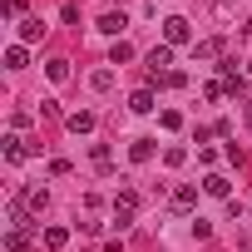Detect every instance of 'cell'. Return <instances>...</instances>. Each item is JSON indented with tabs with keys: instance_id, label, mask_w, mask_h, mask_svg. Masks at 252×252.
<instances>
[{
	"instance_id": "4",
	"label": "cell",
	"mask_w": 252,
	"mask_h": 252,
	"mask_svg": "<svg viewBox=\"0 0 252 252\" xmlns=\"http://www.w3.org/2000/svg\"><path fill=\"white\" fill-rule=\"evenodd\" d=\"M218 74H222V84H227V94H247V79H242V69H237L232 60H222V64H218Z\"/></svg>"
},
{
	"instance_id": "25",
	"label": "cell",
	"mask_w": 252,
	"mask_h": 252,
	"mask_svg": "<svg viewBox=\"0 0 252 252\" xmlns=\"http://www.w3.org/2000/svg\"><path fill=\"white\" fill-rule=\"evenodd\" d=\"M242 35H252V15H247V20H242Z\"/></svg>"
},
{
	"instance_id": "23",
	"label": "cell",
	"mask_w": 252,
	"mask_h": 252,
	"mask_svg": "<svg viewBox=\"0 0 252 252\" xmlns=\"http://www.w3.org/2000/svg\"><path fill=\"white\" fill-rule=\"evenodd\" d=\"M222 94H227V84H222V79H208V84H203V99H213V104H218Z\"/></svg>"
},
{
	"instance_id": "2",
	"label": "cell",
	"mask_w": 252,
	"mask_h": 252,
	"mask_svg": "<svg viewBox=\"0 0 252 252\" xmlns=\"http://www.w3.org/2000/svg\"><path fill=\"white\" fill-rule=\"evenodd\" d=\"M134 208H139V193H134V188H124V193L114 198V222H119V227H129V222H134Z\"/></svg>"
},
{
	"instance_id": "10",
	"label": "cell",
	"mask_w": 252,
	"mask_h": 252,
	"mask_svg": "<svg viewBox=\"0 0 252 252\" xmlns=\"http://www.w3.org/2000/svg\"><path fill=\"white\" fill-rule=\"evenodd\" d=\"M129 109L134 114H154V89H134L129 94Z\"/></svg>"
},
{
	"instance_id": "19",
	"label": "cell",
	"mask_w": 252,
	"mask_h": 252,
	"mask_svg": "<svg viewBox=\"0 0 252 252\" xmlns=\"http://www.w3.org/2000/svg\"><path fill=\"white\" fill-rule=\"evenodd\" d=\"M158 129H168V134L183 129V114H178V109H163V114H158Z\"/></svg>"
},
{
	"instance_id": "17",
	"label": "cell",
	"mask_w": 252,
	"mask_h": 252,
	"mask_svg": "<svg viewBox=\"0 0 252 252\" xmlns=\"http://www.w3.org/2000/svg\"><path fill=\"white\" fill-rule=\"evenodd\" d=\"M222 55V45L218 40H203V45H193V60H218Z\"/></svg>"
},
{
	"instance_id": "27",
	"label": "cell",
	"mask_w": 252,
	"mask_h": 252,
	"mask_svg": "<svg viewBox=\"0 0 252 252\" xmlns=\"http://www.w3.org/2000/svg\"><path fill=\"white\" fill-rule=\"evenodd\" d=\"M247 74H252V60H247Z\"/></svg>"
},
{
	"instance_id": "5",
	"label": "cell",
	"mask_w": 252,
	"mask_h": 252,
	"mask_svg": "<svg viewBox=\"0 0 252 252\" xmlns=\"http://www.w3.org/2000/svg\"><path fill=\"white\" fill-rule=\"evenodd\" d=\"M193 208H198V188H193V183L173 188V213H193Z\"/></svg>"
},
{
	"instance_id": "16",
	"label": "cell",
	"mask_w": 252,
	"mask_h": 252,
	"mask_svg": "<svg viewBox=\"0 0 252 252\" xmlns=\"http://www.w3.org/2000/svg\"><path fill=\"white\" fill-rule=\"evenodd\" d=\"M64 242H69V227H45V247L50 252H60Z\"/></svg>"
},
{
	"instance_id": "13",
	"label": "cell",
	"mask_w": 252,
	"mask_h": 252,
	"mask_svg": "<svg viewBox=\"0 0 252 252\" xmlns=\"http://www.w3.org/2000/svg\"><path fill=\"white\" fill-rule=\"evenodd\" d=\"M129 158H134V163H149V158H154V139H134V144H129Z\"/></svg>"
},
{
	"instance_id": "20",
	"label": "cell",
	"mask_w": 252,
	"mask_h": 252,
	"mask_svg": "<svg viewBox=\"0 0 252 252\" xmlns=\"http://www.w3.org/2000/svg\"><path fill=\"white\" fill-rule=\"evenodd\" d=\"M154 84H168V89H183V84H188V74H183V69H168V74H158Z\"/></svg>"
},
{
	"instance_id": "12",
	"label": "cell",
	"mask_w": 252,
	"mask_h": 252,
	"mask_svg": "<svg viewBox=\"0 0 252 252\" xmlns=\"http://www.w3.org/2000/svg\"><path fill=\"white\" fill-rule=\"evenodd\" d=\"M45 74H50V84H64V79H69V60H60V55H55V60L45 64Z\"/></svg>"
},
{
	"instance_id": "15",
	"label": "cell",
	"mask_w": 252,
	"mask_h": 252,
	"mask_svg": "<svg viewBox=\"0 0 252 252\" xmlns=\"http://www.w3.org/2000/svg\"><path fill=\"white\" fill-rule=\"evenodd\" d=\"M124 25H129V20H124L119 10H109V15L99 20V30H104V35H114V40H119V30H124Z\"/></svg>"
},
{
	"instance_id": "6",
	"label": "cell",
	"mask_w": 252,
	"mask_h": 252,
	"mask_svg": "<svg viewBox=\"0 0 252 252\" xmlns=\"http://www.w3.org/2000/svg\"><path fill=\"white\" fill-rule=\"evenodd\" d=\"M94 124H99V119H94L89 109H79V114H69V119H64V129H69V134H94Z\"/></svg>"
},
{
	"instance_id": "7",
	"label": "cell",
	"mask_w": 252,
	"mask_h": 252,
	"mask_svg": "<svg viewBox=\"0 0 252 252\" xmlns=\"http://www.w3.org/2000/svg\"><path fill=\"white\" fill-rule=\"evenodd\" d=\"M30 154H35V149H30V144H25L20 134H10V139H5V158H10V163H25Z\"/></svg>"
},
{
	"instance_id": "1",
	"label": "cell",
	"mask_w": 252,
	"mask_h": 252,
	"mask_svg": "<svg viewBox=\"0 0 252 252\" xmlns=\"http://www.w3.org/2000/svg\"><path fill=\"white\" fill-rule=\"evenodd\" d=\"M188 40H193V25L183 15H168L163 20V45H188Z\"/></svg>"
},
{
	"instance_id": "14",
	"label": "cell",
	"mask_w": 252,
	"mask_h": 252,
	"mask_svg": "<svg viewBox=\"0 0 252 252\" xmlns=\"http://www.w3.org/2000/svg\"><path fill=\"white\" fill-rule=\"evenodd\" d=\"M25 247H30V232L25 227H10L5 232V252H25Z\"/></svg>"
},
{
	"instance_id": "11",
	"label": "cell",
	"mask_w": 252,
	"mask_h": 252,
	"mask_svg": "<svg viewBox=\"0 0 252 252\" xmlns=\"http://www.w3.org/2000/svg\"><path fill=\"white\" fill-rule=\"evenodd\" d=\"M129 60H134V45L129 40H114L109 45V64H129Z\"/></svg>"
},
{
	"instance_id": "21",
	"label": "cell",
	"mask_w": 252,
	"mask_h": 252,
	"mask_svg": "<svg viewBox=\"0 0 252 252\" xmlns=\"http://www.w3.org/2000/svg\"><path fill=\"white\" fill-rule=\"evenodd\" d=\"M89 158H94V168H109V163H114V154H109V144H94V149H89Z\"/></svg>"
},
{
	"instance_id": "24",
	"label": "cell",
	"mask_w": 252,
	"mask_h": 252,
	"mask_svg": "<svg viewBox=\"0 0 252 252\" xmlns=\"http://www.w3.org/2000/svg\"><path fill=\"white\" fill-rule=\"evenodd\" d=\"M183 158H188V149H178V144H173V149H168V154H163V163H168V168H178V163H183Z\"/></svg>"
},
{
	"instance_id": "9",
	"label": "cell",
	"mask_w": 252,
	"mask_h": 252,
	"mask_svg": "<svg viewBox=\"0 0 252 252\" xmlns=\"http://www.w3.org/2000/svg\"><path fill=\"white\" fill-rule=\"evenodd\" d=\"M203 193H208V198H227V193H232V183H227L222 173H208V178H203Z\"/></svg>"
},
{
	"instance_id": "8",
	"label": "cell",
	"mask_w": 252,
	"mask_h": 252,
	"mask_svg": "<svg viewBox=\"0 0 252 252\" xmlns=\"http://www.w3.org/2000/svg\"><path fill=\"white\" fill-rule=\"evenodd\" d=\"M35 40H45V20H20V45H35Z\"/></svg>"
},
{
	"instance_id": "18",
	"label": "cell",
	"mask_w": 252,
	"mask_h": 252,
	"mask_svg": "<svg viewBox=\"0 0 252 252\" xmlns=\"http://www.w3.org/2000/svg\"><path fill=\"white\" fill-rule=\"evenodd\" d=\"M25 60H30L25 45H10V50H5V69H25Z\"/></svg>"
},
{
	"instance_id": "26",
	"label": "cell",
	"mask_w": 252,
	"mask_h": 252,
	"mask_svg": "<svg viewBox=\"0 0 252 252\" xmlns=\"http://www.w3.org/2000/svg\"><path fill=\"white\" fill-rule=\"evenodd\" d=\"M247 129H252V99H247Z\"/></svg>"
},
{
	"instance_id": "22",
	"label": "cell",
	"mask_w": 252,
	"mask_h": 252,
	"mask_svg": "<svg viewBox=\"0 0 252 252\" xmlns=\"http://www.w3.org/2000/svg\"><path fill=\"white\" fill-rule=\"evenodd\" d=\"M89 84H94V89H99V94H104V89H109V84H114V69H94V74H89Z\"/></svg>"
},
{
	"instance_id": "3",
	"label": "cell",
	"mask_w": 252,
	"mask_h": 252,
	"mask_svg": "<svg viewBox=\"0 0 252 252\" xmlns=\"http://www.w3.org/2000/svg\"><path fill=\"white\" fill-rule=\"evenodd\" d=\"M168 64H173V45H154V50H149V79L168 74Z\"/></svg>"
}]
</instances>
